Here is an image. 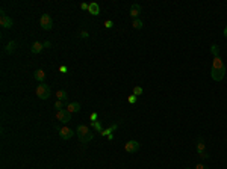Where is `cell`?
Masks as SVG:
<instances>
[{
	"mask_svg": "<svg viewBox=\"0 0 227 169\" xmlns=\"http://www.w3.org/2000/svg\"><path fill=\"white\" fill-rule=\"evenodd\" d=\"M36 97L41 98V100H47V98L50 97V88H49V84H45V83L38 84V86H36Z\"/></svg>",
	"mask_w": 227,
	"mask_h": 169,
	"instance_id": "2",
	"label": "cell"
},
{
	"mask_svg": "<svg viewBox=\"0 0 227 169\" xmlns=\"http://www.w3.org/2000/svg\"><path fill=\"white\" fill-rule=\"evenodd\" d=\"M197 152H198V156L203 157V159H209V154L204 151V142H203V139H198V144H197Z\"/></svg>",
	"mask_w": 227,
	"mask_h": 169,
	"instance_id": "8",
	"label": "cell"
},
{
	"mask_svg": "<svg viewBox=\"0 0 227 169\" xmlns=\"http://www.w3.org/2000/svg\"><path fill=\"white\" fill-rule=\"evenodd\" d=\"M210 76H212V79L215 82H221L224 79V76H226V68H212Z\"/></svg>",
	"mask_w": 227,
	"mask_h": 169,
	"instance_id": "4",
	"label": "cell"
},
{
	"mask_svg": "<svg viewBox=\"0 0 227 169\" xmlns=\"http://www.w3.org/2000/svg\"><path fill=\"white\" fill-rule=\"evenodd\" d=\"M77 136H79V141L82 144H88L91 139H92V133L89 131V128L87 125H79L77 127Z\"/></svg>",
	"mask_w": 227,
	"mask_h": 169,
	"instance_id": "1",
	"label": "cell"
},
{
	"mask_svg": "<svg viewBox=\"0 0 227 169\" xmlns=\"http://www.w3.org/2000/svg\"><path fill=\"white\" fill-rule=\"evenodd\" d=\"M141 12H142L141 6L138 5V3H135V5H132V6H130V12H129V14H130V17L133 18V20H136V18H138V15H140Z\"/></svg>",
	"mask_w": 227,
	"mask_h": 169,
	"instance_id": "10",
	"label": "cell"
},
{
	"mask_svg": "<svg viewBox=\"0 0 227 169\" xmlns=\"http://www.w3.org/2000/svg\"><path fill=\"white\" fill-rule=\"evenodd\" d=\"M133 95H136V97H138V95H142V88H141V86H135V88H133Z\"/></svg>",
	"mask_w": 227,
	"mask_h": 169,
	"instance_id": "20",
	"label": "cell"
},
{
	"mask_svg": "<svg viewBox=\"0 0 227 169\" xmlns=\"http://www.w3.org/2000/svg\"><path fill=\"white\" fill-rule=\"evenodd\" d=\"M15 47H17V42L11 41L8 45H6V51H8V53H14V51H15Z\"/></svg>",
	"mask_w": 227,
	"mask_h": 169,
	"instance_id": "17",
	"label": "cell"
},
{
	"mask_svg": "<svg viewBox=\"0 0 227 169\" xmlns=\"http://www.w3.org/2000/svg\"><path fill=\"white\" fill-rule=\"evenodd\" d=\"M43 49H44V44L43 42H40V41H35L34 44H32V53H35V54H38V53H41L43 51Z\"/></svg>",
	"mask_w": 227,
	"mask_h": 169,
	"instance_id": "14",
	"label": "cell"
},
{
	"mask_svg": "<svg viewBox=\"0 0 227 169\" xmlns=\"http://www.w3.org/2000/svg\"><path fill=\"white\" fill-rule=\"evenodd\" d=\"M124 150L127 152H136L138 150H140V144L136 142V141H129V142H126V145H124Z\"/></svg>",
	"mask_w": 227,
	"mask_h": 169,
	"instance_id": "6",
	"label": "cell"
},
{
	"mask_svg": "<svg viewBox=\"0 0 227 169\" xmlns=\"http://www.w3.org/2000/svg\"><path fill=\"white\" fill-rule=\"evenodd\" d=\"M105 24H106V27H109V29H111V27L114 26V23H112V21H106Z\"/></svg>",
	"mask_w": 227,
	"mask_h": 169,
	"instance_id": "24",
	"label": "cell"
},
{
	"mask_svg": "<svg viewBox=\"0 0 227 169\" xmlns=\"http://www.w3.org/2000/svg\"><path fill=\"white\" fill-rule=\"evenodd\" d=\"M40 24L43 27L44 30H50L53 27V21H52V17L49 14H43L41 18H40Z\"/></svg>",
	"mask_w": 227,
	"mask_h": 169,
	"instance_id": "3",
	"label": "cell"
},
{
	"mask_svg": "<svg viewBox=\"0 0 227 169\" xmlns=\"http://www.w3.org/2000/svg\"><path fill=\"white\" fill-rule=\"evenodd\" d=\"M195 169H209L208 166H204V165H197L195 166Z\"/></svg>",
	"mask_w": 227,
	"mask_h": 169,
	"instance_id": "23",
	"label": "cell"
},
{
	"mask_svg": "<svg viewBox=\"0 0 227 169\" xmlns=\"http://www.w3.org/2000/svg\"><path fill=\"white\" fill-rule=\"evenodd\" d=\"M80 36H82V38H88V33H87V32H82V33H80Z\"/></svg>",
	"mask_w": 227,
	"mask_h": 169,
	"instance_id": "25",
	"label": "cell"
},
{
	"mask_svg": "<svg viewBox=\"0 0 227 169\" xmlns=\"http://www.w3.org/2000/svg\"><path fill=\"white\" fill-rule=\"evenodd\" d=\"M129 103H130V104L136 103V95H130V97H129Z\"/></svg>",
	"mask_w": 227,
	"mask_h": 169,
	"instance_id": "22",
	"label": "cell"
},
{
	"mask_svg": "<svg viewBox=\"0 0 227 169\" xmlns=\"http://www.w3.org/2000/svg\"><path fill=\"white\" fill-rule=\"evenodd\" d=\"M43 44H44V49H45V47H50V42H49V41H45V42H43Z\"/></svg>",
	"mask_w": 227,
	"mask_h": 169,
	"instance_id": "26",
	"label": "cell"
},
{
	"mask_svg": "<svg viewBox=\"0 0 227 169\" xmlns=\"http://www.w3.org/2000/svg\"><path fill=\"white\" fill-rule=\"evenodd\" d=\"M142 21H141L140 18H136V20H133V27H135V29H142Z\"/></svg>",
	"mask_w": 227,
	"mask_h": 169,
	"instance_id": "19",
	"label": "cell"
},
{
	"mask_svg": "<svg viewBox=\"0 0 227 169\" xmlns=\"http://www.w3.org/2000/svg\"><path fill=\"white\" fill-rule=\"evenodd\" d=\"M56 118H58V121L59 122H62V124H68L71 121V113L68 112V110H58V113H56Z\"/></svg>",
	"mask_w": 227,
	"mask_h": 169,
	"instance_id": "5",
	"label": "cell"
},
{
	"mask_svg": "<svg viewBox=\"0 0 227 169\" xmlns=\"http://www.w3.org/2000/svg\"><path fill=\"white\" fill-rule=\"evenodd\" d=\"M186 169H191V168H186Z\"/></svg>",
	"mask_w": 227,
	"mask_h": 169,
	"instance_id": "28",
	"label": "cell"
},
{
	"mask_svg": "<svg viewBox=\"0 0 227 169\" xmlns=\"http://www.w3.org/2000/svg\"><path fill=\"white\" fill-rule=\"evenodd\" d=\"M224 36L227 38V26H226V29H224Z\"/></svg>",
	"mask_w": 227,
	"mask_h": 169,
	"instance_id": "27",
	"label": "cell"
},
{
	"mask_svg": "<svg viewBox=\"0 0 227 169\" xmlns=\"http://www.w3.org/2000/svg\"><path fill=\"white\" fill-rule=\"evenodd\" d=\"M34 79L38 80L40 83H44V80H45V73H44V69H36L35 73H34Z\"/></svg>",
	"mask_w": 227,
	"mask_h": 169,
	"instance_id": "12",
	"label": "cell"
},
{
	"mask_svg": "<svg viewBox=\"0 0 227 169\" xmlns=\"http://www.w3.org/2000/svg\"><path fill=\"white\" fill-rule=\"evenodd\" d=\"M55 107H56V109H61V110H62V107H64V103L58 100V101L55 103Z\"/></svg>",
	"mask_w": 227,
	"mask_h": 169,
	"instance_id": "21",
	"label": "cell"
},
{
	"mask_svg": "<svg viewBox=\"0 0 227 169\" xmlns=\"http://www.w3.org/2000/svg\"><path fill=\"white\" fill-rule=\"evenodd\" d=\"M56 97H58L59 101H67V100H68V94L65 92V91H62V89L56 92Z\"/></svg>",
	"mask_w": 227,
	"mask_h": 169,
	"instance_id": "16",
	"label": "cell"
},
{
	"mask_svg": "<svg viewBox=\"0 0 227 169\" xmlns=\"http://www.w3.org/2000/svg\"><path fill=\"white\" fill-rule=\"evenodd\" d=\"M212 68H226L224 62L221 60V58H214V64H212Z\"/></svg>",
	"mask_w": 227,
	"mask_h": 169,
	"instance_id": "15",
	"label": "cell"
},
{
	"mask_svg": "<svg viewBox=\"0 0 227 169\" xmlns=\"http://www.w3.org/2000/svg\"><path fill=\"white\" fill-rule=\"evenodd\" d=\"M210 53L214 54V58H218V56H219V47L214 44V45L210 47Z\"/></svg>",
	"mask_w": 227,
	"mask_h": 169,
	"instance_id": "18",
	"label": "cell"
},
{
	"mask_svg": "<svg viewBox=\"0 0 227 169\" xmlns=\"http://www.w3.org/2000/svg\"><path fill=\"white\" fill-rule=\"evenodd\" d=\"M67 110H68L70 113H77L79 110H80V104H79L77 101L68 103V104H67Z\"/></svg>",
	"mask_w": 227,
	"mask_h": 169,
	"instance_id": "11",
	"label": "cell"
},
{
	"mask_svg": "<svg viewBox=\"0 0 227 169\" xmlns=\"http://www.w3.org/2000/svg\"><path fill=\"white\" fill-rule=\"evenodd\" d=\"M88 12L91 14V15H98L100 14V6L97 5V3H89V8H88Z\"/></svg>",
	"mask_w": 227,
	"mask_h": 169,
	"instance_id": "13",
	"label": "cell"
},
{
	"mask_svg": "<svg viewBox=\"0 0 227 169\" xmlns=\"http://www.w3.org/2000/svg\"><path fill=\"white\" fill-rule=\"evenodd\" d=\"M74 135L73 133V130L68 128V127H62L61 130H59V136H61L64 141H67V139H71V136Z\"/></svg>",
	"mask_w": 227,
	"mask_h": 169,
	"instance_id": "9",
	"label": "cell"
},
{
	"mask_svg": "<svg viewBox=\"0 0 227 169\" xmlns=\"http://www.w3.org/2000/svg\"><path fill=\"white\" fill-rule=\"evenodd\" d=\"M0 26L5 27V29H11V27H12V20H11L5 12H2V17H0Z\"/></svg>",
	"mask_w": 227,
	"mask_h": 169,
	"instance_id": "7",
	"label": "cell"
}]
</instances>
